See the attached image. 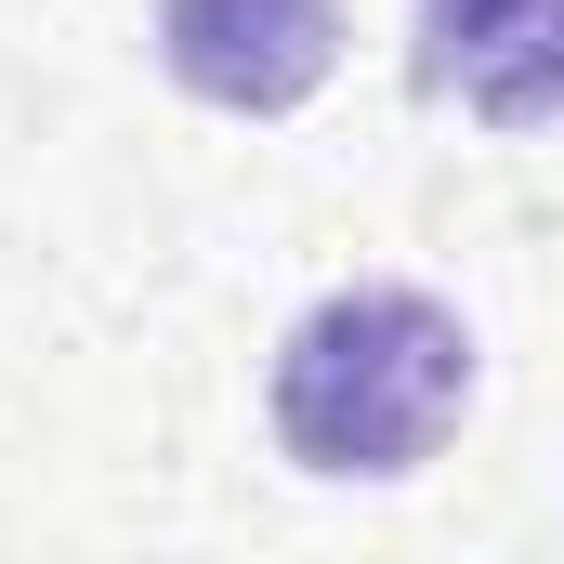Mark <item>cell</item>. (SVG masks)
Returning a JSON list of instances; mask_svg holds the SVG:
<instances>
[{
	"mask_svg": "<svg viewBox=\"0 0 564 564\" xmlns=\"http://www.w3.org/2000/svg\"><path fill=\"white\" fill-rule=\"evenodd\" d=\"M473 381H486L473 315L408 276H368V289H328V302H302L276 328L263 421H276V459L315 473V486H408L473 421Z\"/></svg>",
	"mask_w": 564,
	"mask_h": 564,
	"instance_id": "obj_1",
	"label": "cell"
},
{
	"mask_svg": "<svg viewBox=\"0 0 564 564\" xmlns=\"http://www.w3.org/2000/svg\"><path fill=\"white\" fill-rule=\"evenodd\" d=\"M158 66L224 119H289L341 66V0H158Z\"/></svg>",
	"mask_w": 564,
	"mask_h": 564,
	"instance_id": "obj_2",
	"label": "cell"
},
{
	"mask_svg": "<svg viewBox=\"0 0 564 564\" xmlns=\"http://www.w3.org/2000/svg\"><path fill=\"white\" fill-rule=\"evenodd\" d=\"M421 93L486 132L564 119V0H421Z\"/></svg>",
	"mask_w": 564,
	"mask_h": 564,
	"instance_id": "obj_3",
	"label": "cell"
}]
</instances>
